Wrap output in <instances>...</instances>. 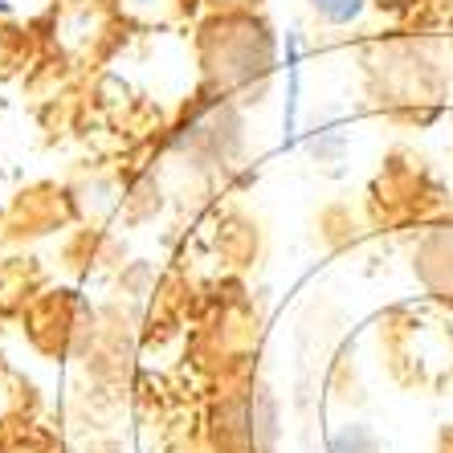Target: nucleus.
I'll list each match as a JSON object with an SVG mask.
<instances>
[{"instance_id": "obj_1", "label": "nucleus", "mask_w": 453, "mask_h": 453, "mask_svg": "<svg viewBox=\"0 0 453 453\" xmlns=\"http://www.w3.org/2000/svg\"><path fill=\"white\" fill-rule=\"evenodd\" d=\"M311 9L331 25H351L359 12L368 9V0H311Z\"/></svg>"}, {"instance_id": "obj_3", "label": "nucleus", "mask_w": 453, "mask_h": 453, "mask_svg": "<svg viewBox=\"0 0 453 453\" xmlns=\"http://www.w3.org/2000/svg\"><path fill=\"white\" fill-rule=\"evenodd\" d=\"M209 4H217V9H250L257 0H209Z\"/></svg>"}, {"instance_id": "obj_2", "label": "nucleus", "mask_w": 453, "mask_h": 453, "mask_svg": "<svg viewBox=\"0 0 453 453\" xmlns=\"http://www.w3.org/2000/svg\"><path fill=\"white\" fill-rule=\"evenodd\" d=\"M119 4L139 21H164L172 12V0H119Z\"/></svg>"}]
</instances>
